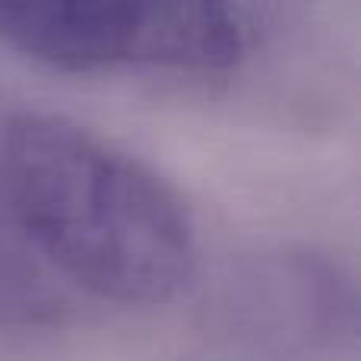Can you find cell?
I'll list each match as a JSON object with an SVG mask.
<instances>
[{
	"label": "cell",
	"instance_id": "obj_3",
	"mask_svg": "<svg viewBox=\"0 0 361 361\" xmlns=\"http://www.w3.org/2000/svg\"><path fill=\"white\" fill-rule=\"evenodd\" d=\"M222 311L241 336L276 349H339L355 330L352 292L324 260L267 257L228 282Z\"/></svg>",
	"mask_w": 361,
	"mask_h": 361
},
{
	"label": "cell",
	"instance_id": "obj_1",
	"mask_svg": "<svg viewBox=\"0 0 361 361\" xmlns=\"http://www.w3.org/2000/svg\"><path fill=\"white\" fill-rule=\"evenodd\" d=\"M0 197L63 286L108 305L159 307L193 282L197 231L178 190L67 118H0Z\"/></svg>",
	"mask_w": 361,
	"mask_h": 361
},
{
	"label": "cell",
	"instance_id": "obj_4",
	"mask_svg": "<svg viewBox=\"0 0 361 361\" xmlns=\"http://www.w3.org/2000/svg\"><path fill=\"white\" fill-rule=\"evenodd\" d=\"M67 311V286L35 254L0 197V330L51 326Z\"/></svg>",
	"mask_w": 361,
	"mask_h": 361
},
{
	"label": "cell",
	"instance_id": "obj_2",
	"mask_svg": "<svg viewBox=\"0 0 361 361\" xmlns=\"http://www.w3.org/2000/svg\"><path fill=\"white\" fill-rule=\"evenodd\" d=\"M0 44L61 73H222L244 54L238 0H0Z\"/></svg>",
	"mask_w": 361,
	"mask_h": 361
}]
</instances>
